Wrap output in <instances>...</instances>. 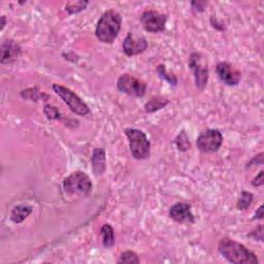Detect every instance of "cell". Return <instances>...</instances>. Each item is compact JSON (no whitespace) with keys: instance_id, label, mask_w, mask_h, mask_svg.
<instances>
[{"instance_id":"cb8c5ba5","label":"cell","mask_w":264,"mask_h":264,"mask_svg":"<svg viewBox=\"0 0 264 264\" xmlns=\"http://www.w3.org/2000/svg\"><path fill=\"white\" fill-rule=\"evenodd\" d=\"M263 225H259L255 230H253L251 233H249V236L252 237L255 241H263Z\"/></svg>"},{"instance_id":"ffe728a7","label":"cell","mask_w":264,"mask_h":264,"mask_svg":"<svg viewBox=\"0 0 264 264\" xmlns=\"http://www.w3.org/2000/svg\"><path fill=\"white\" fill-rule=\"evenodd\" d=\"M175 143L177 148L182 151V152H186L190 149L191 147V142L189 140V137L187 135V133L185 132V130L181 131L179 133V135L176 137V140H175Z\"/></svg>"},{"instance_id":"484cf974","label":"cell","mask_w":264,"mask_h":264,"mask_svg":"<svg viewBox=\"0 0 264 264\" xmlns=\"http://www.w3.org/2000/svg\"><path fill=\"white\" fill-rule=\"evenodd\" d=\"M263 175H264V173H263V171H261V172L258 174V176H256V178L252 180V185H253L254 187H259V186H262V185L264 184Z\"/></svg>"},{"instance_id":"7c38bea8","label":"cell","mask_w":264,"mask_h":264,"mask_svg":"<svg viewBox=\"0 0 264 264\" xmlns=\"http://www.w3.org/2000/svg\"><path fill=\"white\" fill-rule=\"evenodd\" d=\"M170 218L181 224L195 223L194 215L192 213L191 205L187 202H178L170 209Z\"/></svg>"},{"instance_id":"6da1fadb","label":"cell","mask_w":264,"mask_h":264,"mask_svg":"<svg viewBox=\"0 0 264 264\" xmlns=\"http://www.w3.org/2000/svg\"><path fill=\"white\" fill-rule=\"evenodd\" d=\"M218 251L230 263H234V264H258L259 263L257 256L252 251H250L244 245L239 244L228 237H224L219 242Z\"/></svg>"},{"instance_id":"8fae6325","label":"cell","mask_w":264,"mask_h":264,"mask_svg":"<svg viewBox=\"0 0 264 264\" xmlns=\"http://www.w3.org/2000/svg\"><path fill=\"white\" fill-rule=\"evenodd\" d=\"M148 49V41L143 36L129 32L123 41V52L128 57L136 56Z\"/></svg>"},{"instance_id":"9c48e42d","label":"cell","mask_w":264,"mask_h":264,"mask_svg":"<svg viewBox=\"0 0 264 264\" xmlns=\"http://www.w3.org/2000/svg\"><path fill=\"white\" fill-rule=\"evenodd\" d=\"M140 22L142 24V27L148 32H163L165 30L167 16L164 14H160L156 11L149 10L141 14Z\"/></svg>"},{"instance_id":"3957f363","label":"cell","mask_w":264,"mask_h":264,"mask_svg":"<svg viewBox=\"0 0 264 264\" xmlns=\"http://www.w3.org/2000/svg\"><path fill=\"white\" fill-rule=\"evenodd\" d=\"M128 141L131 155L136 160H146L151 154V142L145 132L136 128H126L124 130Z\"/></svg>"},{"instance_id":"4fadbf2b","label":"cell","mask_w":264,"mask_h":264,"mask_svg":"<svg viewBox=\"0 0 264 264\" xmlns=\"http://www.w3.org/2000/svg\"><path fill=\"white\" fill-rule=\"evenodd\" d=\"M22 54L19 43L14 39H5L2 42V63L8 64L15 62Z\"/></svg>"},{"instance_id":"ba28073f","label":"cell","mask_w":264,"mask_h":264,"mask_svg":"<svg viewBox=\"0 0 264 264\" xmlns=\"http://www.w3.org/2000/svg\"><path fill=\"white\" fill-rule=\"evenodd\" d=\"M117 88L120 92L133 97H143L147 91V84L129 74H124L118 79Z\"/></svg>"},{"instance_id":"7a4b0ae2","label":"cell","mask_w":264,"mask_h":264,"mask_svg":"<svg viewBox=\"0 0 264 264\" xmlns=\"http://www.w3.org/2000/svg\"><path fill=\"white\" fill-rule=\"evenodd\" d=\"M122 26V17L115 10H109L100 17L95 29V35L102 43H113Z\"/></svg>"},{"instance_id":"e0dca14e","label":"cell","mask_w":264,"mask_h":264,"mask_svg":"<svg viewBox=\"0 0 264 264\" xmlns=\"http://www.w3.org/2000/svg\"><path fill=\"white\" fill-rule=\"evenodd\" d=\"M102 245L105 248H112L115 245V231L110 224H104L100 229Z\"/></svg>"},{"instance_id":"9a60e30c","label":"cell","mask_w":264,"mask_h":264,"mask_svg":"<svg viewBox=\"0 0 264 264\" xmlns=\"http://www.w3.org/2000/svg\"><path fill=\"white\" fill-rule=\"evenodd\" d=\"M33 207L29 204H18L11 212V220L15 224H21L24 220L29 217Z\"/></svg>"},{"instance_id":"d4e9b609","label":"cell","mask_w":264,"mask_h":264,"mask_svg":"<svg viewBox=\"0 0 264 264\" xmlns=\"http://www.w3.org/2000/svg\"><path fill=\"white\" fill-rule=\"evenodd\" d=\"M207 4L205 2H192L191 6H192V11L195 12V13H201L204 11V8Z\"/></svg>"},{"instance_id":"603a6c76","label":"cell","mask_w":264,"mask_h":264,"mask_svg":"<svg viewBox=\"0 0 264 264\" xmlns=\"http://www.w3.org/2000/svg\"><path fill=\"white\" fill-rule=\"evenodd\" d=\"M43 113L47 119L50 120H58L61 118V115L57 108L53 105H45L43 109Z\"/></svg>"},{"instance_id":"8992f818","label":"cell","mask_w":264,"mask_h":264,"mask_svg":"<svg viewBox=\"0 0 264 264\" xmlns=\"http://www.w3.org/2000/svg\"><path fill=\"white\" fill-rule=\"evenodd\" d=\"M189 68L193 71L195 85L198 90H203L208 82V66L201 53L194 52L189 57Z\"/></svg>"},{"instance_id":"52a82bcc","label":"cell","mask_w":264,"mask_h":264,"mask_svg":"<svg viewBox=\"0 0 264 264\" xmlns=\"http://www.w3.org/2000/svg\"><path fill=\"white\" fill-rule=\"evenodd\" d=\"M223 135L218 129H206L202 131L196 140L197 148L202 153L218 152L222 146Z\"/></svg>"},{"instance_id":"30bf717a","label":"cell","mask_w":264,"mask_h":264,"mask_svg":"<svg viewBox=\"0 0 264 264\" xmlns=\"http://www.w3.org/2000/svg\"><path fill=\"white\" fill-rule=\"evenodd\" d=\"M216 73H217L221 82L227 86H236L241 81V71L234 65L229 62L223 61L219 62L216 66Z\"/></svg>"},{"instance_id":"4316f807","label":"cell","mask_w":264,"mask_h":264,"mask_svg":"<svg viewBox=\"0 0 264 264\" xmlns=\"http://www.w3.org/2000/svg\"><path fill=\"white\" fill-rule=\"evenodd\" d=\"M210 23H212L213 27L216 28V29H218V30H220V31H225V30H226V27L223 25V24L219 23L216 18H215V22H213V21L210 20Z\"/></svg>"},{"instance_id":"f1b7e54d","label":"cell","mask_w":264,"mask_h":264,"mask_svg":"<svg viewBox=\"0 0 264 264\" xmlns=\"http://www.w3.org/2000/svg\"><path fill=\"white\" fill-rule=\"evenodd\" d=\"M6 24H7V19H6V16H3V17H2V30H4V29H5Z\"/></svg>"},{"instance_id":"d6986e66","label":"cell","mask_w":264,"mask_h":264,"mask_svg":"<svg viewBox=\"0 0 264 264\" xmlns=\"http://www.w3.org/2000/svg\"><path fill=\"white\" fill-rule=\"evenodd\" d=\"M253 194L251 193V192H248V191H243L241 193V196H239L238 198V201H237V208L239 210H246L250 207L252 201H253Z\"/></svg>"},{"instance_id":"5b68a950","label":"cell","mask_w":264,"mask_h":264,"mask_svg":"<svg viewBox=\"0 0 264 264\" xmlns=\"http://www.w3.org/2000/svg\"><path fill=\"white\" fill-rule=\"evenodd\" d=\"M53 90L63 100V102L69 108L71 112H74L79 116H87L90 114L91 111L88 104L74 91H71L70 89L58 84L53 85Z\"/></svg>"},{"instance_id":"44dd1931","label":"cell","mask_w":264,"mask_h":264,"mask_svg":"<svg viewBox=\"0 0 264 264\" xmlns=\"http://www.w3.org/2000/svg\"><path fill=\"white\" fill-rule=\"evenodd\" d=\"M89 5L88 2H75V3H69L66 5L65 10L69 15H76L84 10H86L87 6Z\"/></svg>"},{"instance_id":"83f0119b","label":"cell","mask_w":264,"mask_h":264,"mask_svg":"<svg viewBox=\"0 0 264 264\" xmlns=\"http://www.w3.org/2000/svg\"><path fill=\"white\" fill-rule=\"evenodd\" d=\"M262 220L263 219V205H260L258 209L255 212V216L253 217V220Z\"/></svg>"},{"instance_id":"ac0fdd59","label":"cell","mask_w":264,"mask_h":264,"mask_svg":"<svg viewBox=\"0 0 264 264\" xmlns=\"http://www.w3.org/2000/svg\"><path fill=\"white\" fill-rule=\"evenodd\" d=\"M156 70H157L159 77L161 79H163L164 81H166L171 86L176 87L178 85V78H177V76L174 75V74H170L169 71H167L165 65H163V64L158 65Z\"/></svg>"},{"instance_id":"2e32d148","label":"cell","mask_w":264,"mask_h":264,"mask_svg":"<svg viewBox=\"0 0 264 264\" xmlns=\"http://www.w3.org/2000/svg\"><path fill=\"white\" fill-rule=\"evenodd\" d=\"M170 103L169 98L163 97V96H155L152 97L146 104H145V112L146 113H155L164 109L167 104Z\"/></svg>"},{"instance_id":"277c9868","label":"cell","mask_w":264,"mask_h":264,"mask_svg":"<svg viewBox=\"0 0 264 264\" xmlns=\"http://www.w3.org/2000/svg\"><path fill=\"white\" fill-rule=\"evenodd\" d=\"M63 190L69 195H88L92 190L91 179L83 172H75L64 179Z\"/></svg>"},{"instance_id":"5bb4252c","label":"cell","mask_w":264,"mask_h":264,"mask_svg":"<svg viewBox=\"0 0 264 264\" xmlns=\"http://www.w3.org/2000/svg\"><path fill=\"white\" fill-rule=\"evenodd\" d=\"M92 169L95 176H101L107 170V154L102 148H95L92 157Z\"/></svg>"},{"instance_id":"7402d4cb","label":"cell","mask_w":264,"mask_h":264,"mask_svg":"<svg viewBox=\"0 0 264 264\" xmlns=\"http://www.w3.org/2000/svg\"><path fill=\"white\" fill-rule=\"evenodd\" d=\"M118 263H127V264H138L139 258L135 252L126 251L120 255V258L117 261Z\"/></svg>"}]
</instances>
